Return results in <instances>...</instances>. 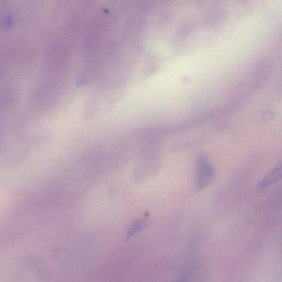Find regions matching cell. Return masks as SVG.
<instances>
[{
    "label": "cell",
    "mask_w": 282,
    "mask_h": 282,
    "mask_svg": "<svg viewBox=\"0 0 282 282\" xmlns=\"http://www.w3.org/2000/svg\"><path fill=\"white\" fill-rule=\"evenodd\" d=\"M216 177L215 169L208 159L200 156L196 162V186L198 190L206 188L213 183Z\"/></svg>",
    "instance_id": "cell-1"
},
{
    "label": "cell",
    "mask_w": 282,
    "mask_h": 282,
    "mask_svg": "<svg viewBox=\"0 0 282 282\" xmlns=\"http://www.w3.org/2000/svg\"><path fill=\"white\" fill-rule=\"evenodd\" d=\"M281 177V166L278 165L262 179L255 189L256 193L265 190L270 186L278 182Z\"/></svg>",
    "instance_id": "cell-2"
},
{
    "label": "cell",
    "mask_w": 282,
    "mask_h": 282,
    "mask_svg": "<svg viewBox=\"0 0 282 282\" xmlns=\"http://www.w3.org/2000/svg\"><path fill=\"white\" fill-rule=\"evenodd\" d=\"M147 216L144 219H141L138 222H136L132 226L131 228L129 230V232L128 233V236L130 238L132 236L136 234L137 233L139 232V230H142L147 225Z\"/></svg>",
    "instance_id": "cell-3"
},
{
    "label": "cell",
    "mask_w": 282,
    "mask_h": 282,
    "mask_svg": "<svg viewBox=\"0 0 282 282\" xmlns=\"http://www.w3.org/2000/svg\"><path fill=\"white\" fill-rule=\"evenodd\" d=\"M14 19L11 15H5L0 22V27L4 31H8L14 25Z\"/></svg>",
    "instance_id": "cell-4"
}]
</instances>
